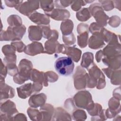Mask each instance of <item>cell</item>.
<instances>
[{"label": "cell", "mask_w": 121, "mask_h": 121, "mask_svg": "<svg viewBox=\"0 0 121 121\" xmlns=\"http://www.w3.org/2000/svg\"><path fill=\"white\" fill-rule=\"evenodd\" d=\"M89 72L87 87L94 88L96 86L98 89L104 88L106 85L105 77L95 63H93L87 69Z\"/></svg>", "instance_id": "6da1fadb"}, {"label": "cell", "mask_w": 121, "mask_h": 121, "mask_svg": "<svg viewBox=\"0 0 121 121\" xmlns=\"http://www.w3.org/2000/svg\"><path fill=\"white\" fill-rule=\"evenodd\" d=\"M26 31V27L24 25L19 26H9L6 31H1L0 41L12 42L20 41L25 35Z\"/></svg>", "instance_id": "7a4b0ae2"}, {"label": "cell", "mask_w": 121, "mask_h": 121, "mask_svg": "<svg viewBox=\"0 0 121 121\" xmlns=\"http://www.w3.org/2000/svg\"><path fill=\"white\" fill-rule=\"evenodd\" d=\"M18 72L13 76L14 82L17 84H22L29 79V74L33 69L32 62L27 59H22L18 66Z\"/></svg>", "instance_id": "3957f363"}, {"label": "cell", "mask_w": 121, "mask_h": 121, "mask_svg": "<svg viewBox=\"0 0 121 121\" xmlns=\"http://www.w3.org/2000/svg\"><path fill=\"white\" fill-rule=\"evenodd\" d=\"M73 60L69 57H61L58 58L54 63L56 70L59 74L63 76L71 75L74 69Z\"/></svg>", "instance_id": "277c9868"}, {"label": "cell", "mask_w": 121, "mask_h": 121, "mask_svg": "<svg viewBox=\"0 0 121 121\" xmlns=\"http://www.w3.org/2000/svg\"><path fill=\"white\" fill-rule=\"evenodd\" d=\"M91 15L95 19L96 23L102 27L106 26L109 17L104 13L100 4L95 3L91 4L89 8Z\"/></svg>", "instance_id": "5b68a950"}, {"label": "cell", "mask_w": 121, "mask_h": 121, "mask_svg": "<svg viewBox=\"0 0 121 121\" xmlns=\"http://www.w3.org/2000/svg\"><path fill=\"white\" fill-rule=\"evenodd\" d=\"M18 113L15 103L8 100L0 103V119L1 121H11L13 117Z\"/></svg>", "instance_id": "8992f818"}, {"label": "cell", "mask_w": 121, "mask_h": 121, "mask_svg": "<svg viewBox=\"0 0 121 121\" xmlns=\"http://www.w3.org/2000/svg\"><path fill=\"white\" fill-rule=\"evenodd\" d=\"M74 84L77 90L85 88L87 86L88 74L83 68L78 66L73 76Z\"/></svg>", "instance_id": "52a82bcc"}, {"label": "cell", "mask_w": 121, "mask_h": 121, "mask_svg": "<svg viewBox=\"0 0 121 121\" xmlns=\"http://www.w3.org/2000/svg\"><path fill=\"white\" fill-rule=\"evenodd\" d=\"M93 102L91 94L86 90L78 92L73 97L75 105L80 108L86 109L87 106Z\"/></svg>", "instance_id": "ba28073f"}, {"label": "cell", "mask_w": 121, "mask_h": 121, "mask_svg": "<svg viewBox=\"0 0 121 121\" xmlns=\"http://www.w3.org/2000/svg\"><path fill=\"white\" fill-rule=\"evenodd\" d=\"M39 1L27 0L19 4L15 8L21 14L28 17L39 9Z\"/></svg>", "instance_id": "9c48e42d"}, {"label": "cell", "mask_w": 121, "mask_h": 121, "mask_svg": "<svg viewBox=\"0 0 121 121\" xmlns=\"http://www.w3.org/2000/svg\"><path fill=\"white\" fill-rule=\"evenodd\" d=\"M44 13L49 17L57 21H64L69 19L70 15L69 12L68 10L57 8L54 9L50 12H45Z\"/></svg>", "instance_id": "30bf717a"}, {"label": "cell", "mask_w": 121, "mask_h": 121, "mask_svg": "<svg viewBox=\"0 0 121 121\" xmlns=\"http://www.w3.org/2000/svg\"><path fill=\"white\" fill-rule=\"evenodd\" d=\"M103 57L105 58H112L121 55V44L109 43L103 50Z\"/></svg>", "instance_id": "8fae6325"}, {"label": "cell", "mask_w": 121, "mask_h": 121, "mask_svg": "<svg viewBox=\"0 0 121 121\" xmlns=\"http://www.w3.org/2000/svg\"><path fill=\"white\" fill-rule=\"evenodd\" d=\"M29 79L33 82L42 83L44 86H48V81L47 79L45 73L40 71L36 69H32L30 72Z\"/></svg>", "instance_id": "7c38bea8"}, {"label": "cell", "mask_w": 121, "mask_h": 121, "mask_svg": "<svg viewBox=\"0 0 121 121\" xmlns=\"http://www.w3.org/2000/svg\"><path fill=\"white\" fill-rule=\"evenodd\" d=\"M24 52L26 54L30 56H35L40 53H44L42 44L38 42H33L28 44Z\"/></svg>", "instance_id": "4fadbf2b"}, {"label": "cell", "mask_w": 121, "mask_h": 121, "mask_svg": "<svg viewBox=\"0 0 121 121\" xmlns=\"http://www.w3.org/2000/svg\"><path fill=\"white\" fill-rule=\"evenodd\" d=\"M47 96L44 93L32 95L28 100V104L31 107L36 108L43 105L46 102Z\"/></svg>", "instance_id": "5bb4252c"}, {"label": "cell", "mask_w": 121, "mask_h": 121, "mask_svg": "<svg viewBox=\"0 0 121 121\" xmlns=\"http://www.w3.org/2000/svg\"><path fill=\"white\" fill-rule=\"evenodd\" d=\"M88 44L90 48L94 50L101 48L105 45V43L100 35V32L92 34V35L89 39Z\"/></svg>", "instance_id": "9a60e30c"}, {"label": "cell", "mask_w": 121, "mask_h": 121, "mask_svg": "<svg viewBox=\"0 0 121 121\" xmlns=\"http://www.w3.org/2000/svg\"><path fill=\"white\" fill-rule=\"evenodd\" d=\"M28 17L30 20L38 25H48L50 22V17L48 16L37 11H35Z\"/></svg>", "instance_id": "2e32d148"}, {"label": "cell", "mask_w": 121, "mask_h": 121, "mask_svg": "<svg viewBox=\"0 0 121 121\" xmlns=\"http://www.w3.org/2000/svg\"><path fill=\"white\" fill-rule=\"evenodd\" d=\"M0 101L12 98L15 95V91L13 88L5 83V81H0Z\"/></svg>", "instance_id": "e0dca14e"}, {"label": "cell", "mask_w": 121, "mask_h": 121, "mask_svg": "<svg viewBox=\"0 0 121 121\" xmlns=\"http://www.w3.org/2000/svg\"><path fill=\"white\" fill-rule=\"evenodd\" d=\"M28 38L31 41H38L43 37V31L41 26H31L28 28Z\"/></svg>", "instance_id": "ac0fdd59"}, {"label": "cell", "mask_w": 121, "mask_h": 121, "mask_svg": "<svg viewBox=\"0 0 121 121\" xmlns=\"http://www.w3.org/2000/svg\"><path fill=\"white\" fill-rule=\"evenodd\" d=\"M42 121H51L52 120L54 109L53 106L49 104H45L40 108Z\"/></svg>", "instance_id": "d6986e66"}, {"label": "cell", "mask_w": 121, "mask_h": 121, "mask_svg": "<svg viewBox=\"0 0 121 121\" xmlns=\"http://www.w3.org/2000/svg\"><path fill=\"white\" fill-rule=\"evenodd\" d=\"M102 60L103 63L111 69L116 70L121 69V55L109 58L103 57Z\"/></svg>", "instance_id": "ffe728a7"}, {"label": "cell", "mask_w": 121, "mask_h": 121, "mask_svg": "<svg viewBox=\"0 0 121 121\" xmlns=\"http://www.w3.org/2000/svg\"><path fill=\"white\" fill-rule=\"evenodd\" d=\"M86 109L89 115L92 116V121H97L98 117L103 110L102 107L100 104L94 103V102L90 103Z\"/></svg>", "instance_id": "44dd1931"}, {"label": "cell", "mask_w": 121, "mask_h": 121, "mask_svg": "<svg viewBox=\"0 0 121 121\" xmlns=\"http://www.w3.org/2000/svg\"><path fill=\"white\" fill-rule=\"evenodd\" d=\"M100 33L103 40L108 44L119 43L117 35L109 31L104 27H103L100 30Z\"/></svg>", "instance_id": "7402d4cb"}, {"label": "cell", "mask_w": 121, "mask_h": 121, "mask_svg": "<svg viewBox=\"0 0 121 121\" xmlns=\"http://www.w3.org/2000/svg\"><path fill=\"white\" fill-rule=\"evenodd\" d=\"M18 97L22 99H26L31 95L33 92V86L31 83L25 84L17 88Z\"/></svg>", "instance_id": "603a6c76"}, {"label": "cell", "mask_w": 121, "mask_h": 121, "mask_svg": "<svg viewBox=\"0 0 121 121\" xmlns=\"http://www.w3.org/2000/svg\"><path fill=\"white\" fill-rule=\"evenodd\" d=\"M53 121H71L70 115L61 107H58L54 109L52 118Z\"/></svg>", "instance_id": "cb8c5ba5"}, {"label": "cell", "mask_w": 121, "mask_h": 121, "mask_svg": "<svg viewBox=\"0 0 121 121\" xmlns=\"http://www.w3.org/2000/svg\"><path fill=\"white\" fill-rule=\"evenodd\" d=\"M82 52L79 49L74 47H70L66 46V51L65 53L68 57H70L73 61L78 62L79 61Z\"/></svg>", "instance_id": "d4e9b609"}, {"label": "cell", "mask_w": 121, "mask_h": 121, "mask_svg": "<svg viewBox=\"0 0 121 121\" xmlns=\"http://www.w3.org/2000/svg\"><path fill=\"white\" fill-rule=\"evenodd\" d=\"M43 31V36L46 39L58 40L59 33L56 30H51L49 25L41 26Z\"/></svg>", "instance_id": "484cf974"}, {"label": "cell", "mask_w": 121, "mask_h": 121, "mask_svg": "<svg viewBox=\"0 0 121 121\" xmlns=\"http://www.w3.org/2000/svg\"><path fill=\"white\" fill-rule=\"evenodd\" d=\"M59 43L57 40L53 39H48L44 43V53L52 54L56 53L57 45Z\"/></svg>", "instance_id": "4316f807"}, {"label": "cell", "mask_w": 121, "mask_h": 121, "mask_svg": "<svg viewBox=\"0 0 121 121\" xmlns=\"http://www.w3.org/2000/svg\"><path fill=\"white\" fill-rule=\"evenodd\" d=\"M108 109L116 116L118 115L121 112V104L120 100L112 97L108 102Z\"/></svg>", "instance_id": "83f0119b"}, {"label": "cell", "mask_w": 121, "mask_h": 121, "mask_svg": "<svg viewBox=\"0 0 121 121\" xmlns=\"http://www.w3.org/2000/svg\"><path fill=\"white\" fill-rule=\"evenodd\" d=\"M73 27V21L70 19H67L62 22L60 28L63 35H67L72 33Z\"/></svg>", "instance_id": "f1b7e54d"}, {"label": "cell", "mask_w": 121, "mask_h": 121, "mask_svg": "<svg viewBox=\"0 0 121 121\" xmlns=\"http://www.w3.org/2000/svg\"><path fill=\"white\" fill-rule=\"evenodd\" d=\"M94 55L91 52H86L82 55V60L80 63L81 67L83 68L88 69L94 62Z\"/></svg>", "instance_id": "f546056e"}, {"label": "cell", "mask_w": 121, "mask_h": 121, "mask_svg": "<svg viewBox=\"0 0 121 121\" xmlns=\"http://www.w3.org/2000/svg\"><path fill=\"white\" fill-rule=\"evenodd\" d=\"M91 15L88 8H84L78 11L76 13V17L78 20L81 22H85L88 20Z\"/></svg>", "instance_id": "4dcf8cb0"}, {"label": "cell", "mask_w": 121, "mask_h": 121, "mask_svg": "<svg viewBox=\"0 0 121 121\" xmlns=\"http://www.w3.org/2000/svg\"><path fill=\"white\" fill-rule=\"evenodd\" d=\"M121 69L112 70L109 77L111 82L114 85H120L121 84Z\"/></svg>", "instance_id": "1f68e13d"}, {"label": "cell", "mask_w": 121, "mask_h": 121, "mask_svg": "<svg viewBox=\"0 0 121 121\" xmlns=\"http://www.w3.org/2000/svg\"><path fill=\"white\" fill-rule=\"evenodd\" d=\"M27 114L29 118L34 121H42V117L40 111L32 107H29L27 110Z\"/></svg>", "instance_id": "d6a6232c"}, {"label": "cell", "mask_w": 121, "mask_h": 121, "mask_svg": "<svg viewBox=\"0 0 121 121\" xmlns=\"http://www.w3.org/2000/svg\"><path fill=\"white\" fill-rule=\"evenodd\" d=\"M8 24L10 26H19L22 25L21 18L17 15H11L7 18Z\"/></svg>", "instance_id": "836d02e7"}, {"label": "cell", "mask_w": 121, "mask_h": 121, "mask_svg": "<svg viewBox=\"0 0 121 121\" xmlns=\"http://www.w3.org/2000/svg\"><path fill=\"white\" fill-rule=\"evenodd\" d=\"M77 38L78 46L81 48L86 47L88 43V32H85L79 34L78 35Z\"/></svg>", "instance_id": "e575fe53"}, {"label": "cell", "mask_w": 121, "mask_h": 121, "mask_svg": "<svg viewBox=\"0 0 121 121\" xmlns=\"http://www.w3.org/2000/svg\"><path fill=\"white\" fill-rule=\"evenodd\" d=\"M41 8L42 9L44 13L50 12L54 9V1L53 0H42L40 1Z\"/></svg>", "instance_id": "d590c367"}, {"label": "cell", "mask_w": 121, "mask_h": 121, "mask_svg": "<svg viewBox=\"0 0 121 121\" xmlns=\"http://www.w3.org/2000/svg\"><path fill=\"white\" fill-rule=\"evenodd\" d=\"M72 117L75 121H83L86 119L87 116L84 110L76 109L72 112Z\"/></svg>", "instance_id": "8d00e7d4"}, {"label": "cell", "mask_w": 121, "mask_h": 121, "mask_svg": "<svg viewBox=\"0 0 121 121\" xmlns=\"http://www.w3.org/2000/svg\"><path fill=\"white\" fill-rule=\"evenodd\" d=\"M62 40L64 44L68 46L74 44L76 42V38L73 33L67 35H62Z\"/></svg>", "instance_id": "74e56055"}, {"label": "cell", "mask_w": 121, "mask_h": 121, "mask_svg": "<svg viewBox=\"0 0 121 121\" xmlns=\"http://www.w3.org/2000/svg\"><path fill=\"white\" fill-rule=\"evenodd\" d=\"M103 9L105 11H109L112 9L114 6L113 1L112 0H99Z\"/></svg>", "instance_id": "f35d334b"}, {"label": "cell", "mask_w": 121, "mask_h": 121, "mask_svg": "<svg viewBox=\"0 0 121 121\" xmlns=\"http://www.w3.org/2000/svg\"><path fill=\"white\" fill-rule=\"evenodd\" d=\"M11 45L16 49V50L18 52H24L26 46L22 41H14L11 43Z\"/></svg>", "instance_id": "ab89813d"}, {"label": "cell", "mask_w": 121, "mask_h": 121, "mask_svg": "<svg viewBox=\"0 0 121 121\" xmlns=\"http://www.w3.org/2000/svg\"><path fill=\"white\" fill-rule=\"evenodd\" d=\"M2 52L5 56L9 54H13L16 53V49L12 45L6 44L3 46L2 48Z\"/></svg>", "instance_id": "60d3db41"}, {"label": "cell", "mask_w": 121, "mask_h": 121, "mask_svg": "<svg viewBox=\"0 0 121 121\" xmlns=\"http://www.w3.org/2000/svg\"><path fill=\"white\" fill-rule=\"evenodd\" d=\"M8 71V73L11 76H14L18 72V69L16 64H9L5 65Z\"/></svg>", "instance_id": "b9f144b4"}, {"label": "cell", "mask_w": 121, "mask_h": 121, "mask_svg": "<svg viewBox=\"0 0 121 121\" xmlns=\"http://www.w3.org/2000/svg\"><path fill=\"white\" fill-rule=\"evenodd\" d=\"M73 1L70 0H55L54 1V6L57 8V9L65 8L70 4H71Z\"/></svg>", "instance_id": "7bdbcfd3"}, {"label": "cell", "mask_w": 121, "mask_h": 121, "mask_svg": "<svg viewBox=\"0 0 121 121\" xmlns=\"http://www.w3.org/2000/svg\"><path fill=\"white\" fill-rule=\"evenodd\" d=\"M85 0H77L72 1L71 5V8L72 10L75 11H78L82 6H85L86 5Z\"/></svg>", "instance_id": "ee69618b"}, {"label": "cell", "mask_w": 121, "mask_h": 121, "mask_svg": "<svg viewBox=\"0 0 121 121\" xmlns=\"http://www.w3.org/2000/svg\"><path fill=\"white\" fill-rule=\"evenodd\" d=\"M17 60V56L16 54H9L5 57L3 59V62L5 65H7L9 64L16 63Z\"/></svg>", "instance_id": "f6af8a7d"}, {"label": "cell", "mask_w": 121, "mask_h": 121, "mask_svg": "<svg viewBox=\"0 0 121 121\" xmlns=\"http://www.w3.org/2000/svg\"><path fill=\"white\" fill-rule=\"evenodd\" d=\"M121 22V19L119 17L117 16H113L109 18L108 23L110 26L113 27H118Z\"/></svg>", "instance_id": "bcb514c9"}, {"label": "cell", "mask_w": 121, "mask_h": 121, "mask_svg": "<svg viewBox=\"0 0 121 121\" xmlns=\"http://www.w3.org/2000/svg\"><path fill=\"white\" fill-rule=\"evenodd\" d=\"M45 73L47 79L49 82H54L56 81L59 78L58 75L54 72L52 71H48Z\"/></svg>", "instance_id": "7dc6e473"}, {"label": "cell", "mask_w": 121, "mask_h": 121, "mask_svg": "<svg viewBox=\"0 0 121 121\" xmlns=\"http://www.w3.org/2000/svg\"><path fill=\"white\" fill-rule=\"evenodd\" d=\"M104 27L101 26L96 22H93L90 24L88 29L92 34H94L96 32H99L102 28Z\"/></svg>", "instance_id": "c3c4849f"}, {"label": "cell", "mask_w": 121, "mask_h": 121, "mask_svg": "<svg viewBox=\"0 0 121 121\" xmlns=\"http://www.w3.org/2000/svg\"><path fill=\"white\" fill-rule=\"evenodd\" d=\"M88 26L85 23H80L77 26V32L79 35L85 32H88Z\"/></svg>", "instance_id": "681fc988"}, {"label": "cell", "mask_w": 121, "mask_h": 121, "mask_svg": "<svg viewBox=\"0 0 121 121\" xmlns=\"http://www.w3.org/2000/svg\"><path fill=\"white\" fill-rule=\"evenodd\" d=\"M64 105L66 109L69 110H72V111L75 110V105L74 104L73 101L71 98H69L66 100Z\"/></svg>", "instance_id": "f907efd6"}, {"label": "cell", "mask_w": 121, "mask_h": 121, "mask_svg": "<svg viewBox=\"0 0 121 121\" xmlns=\"http://www.w3.org/2000/svg\"><path fill=\"white\" fill-rule=\"evenodd\" d=\"M23 0H5L6 5L9 7H16L19 4L22 3Z\"/></svg>", "instance_id": "816d5d0a"}, {"label": "cell", "mask_w": 121, "mask_h": 121, "mask_svg": "<svg viewBox=\"0 0 121 121\" xmlns=\"http://www.w3.org/2000/svg\"><path fill=\"white\" fill-rule=\"evenodd\" d=\"M43 85L42 83L37 82H34L32 84L33 92L35 93L39 92L43 89Z\"/></svg>", "instance_id": "f5cc1de1"}, {"label": "cell", "mask_w": 121, "mask_h": 121, "mask_svg": "<svg viewBox=\"0 0 121 121\" xmlns=\"http://www.w3.org/2000/svg\"><path fill=\"white\" fill-rule=\"evenodd\" d=\"M7 73H8V71H7V67L6 65L4 64V63H3L2 60H1V70H0V77H2L5 78L7 76Z\"/></svg>", "instance_id": "db71d44e"}, {"label": "cell", "mask_w": 121, "mask_h": 121, "mask_svg": "<svg viewBox=\"0 0 121 121\" xmlns=\"http://www.w3.org/2000/svg\"><path fill=\"white\" fill-rule=\"evenodd\" d=\"M13 121H27L26 115L22 113H17L13 117Z\"/></svg>", "instance_id": "11a10c76"}, {"label": "cell", "mask_w": 121, "mask_h": 121, "mask_svg": "<svg viewBox=\"0 0 121 121\" xmlns=\"http://www.w3.org/2000/svg\"><path fill=\"white\" fill-rule=\"evenodd\" d=\"M103 57V52L102 50H99L96 52L95 54V60L97 62H100Z\"/></svg>", "instance_id": "9f6ffc18"}, {"label": "cell", "mask_w": 121, "mask_h": 121, "mask_svg": "<svg viewBox=\"0 0 121 121\" xmlns=\"http://www.w3.org/2000/svg\"><path fill=\"white\" fill-rule=\"evenodd\" d=\"M113 97L121 100V93H120V87L118 88H116L113 92Z\"/></svg>", "instance_id": "6f0895ef"}]
</instances>
